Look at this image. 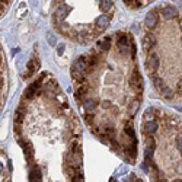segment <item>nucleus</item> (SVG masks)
I'll return each instance as SVG.
<instances>
[{
	"instance_id": "nucleus-21",
	"label": "nucleus",
	"mask_w": 182,
	"mask_h": 182,
	"mask_svg": "<svg viewBox=\"0 0 182 182\" xmlns=\"http://www.w3.org/2000/svg\"><path fill=\"white\" fill-rule=\"evenodd\" d=\"M162 95H163V96L166 98V99H170V98L174 96V93H172V90L169 89V88H163V89H162Z\"/></svg>"
},
{
	"instance_id": "nucleus-30",
	"label": "nucleus",
	"mask_w": 182,
	"mask_h": 182,
	"mask_svg": "<svg viewBox=\"0 0 182 182\" xmlns=\"http://www.w3.org/2000/svg\"><path fill=\"white\" fill-rule=\"evenodd\" d=\"M124 2H125V3H130V0H124Z\"/></svg>"
},
{
	"instance_id": "nucleus-16",
	"label": "nucleus",
	"mask_w": 182,
	"mask_h": 182,
	"mask_svg": "<svg viewBox=\"0 0 182 182\" xmlns=\"http://www.w3.org/2000/svg\"><path fill=\"white\" fill-rule=\"evenodd\" d=\"M117 45H130V43H128V37L125 34H123V32H119L118 34V41H117Z\"/></svg>"
},
{
	"instance_id": "nucleus-31",
	"label": "nucleus",
	"mask_w": 182,
	"mask_h": 182,
	"mask_svg": "<svg viewBox=\"0 0 182 182\" xmlns=\"http://www.w3.org/2000/svg\"><path fill=\"white\" fill-rule=\"evenodd\" d=\"M175 182H182V181H175Z\"/></svg>"
},
{
	"instance_id": "nucleus-27",
	"label": "nucleus",
	"mask_w": 182,
	"mask_h": 182,
	"mask_svg": "<svg viewBox=\"0 0 182 182\" xmlns=\"http://www.w3.org/2000/svg\"><path fill=\"white\" fill-rule=\"evenodd\" d=\"M63 50H64V45H63V44H61V45L58 47V53H60V54H61V53H63Z\"/></svg>"
},
{
	"instance_id": "nucleus-26",
	"label": "nucleus",
	"mask_w": 182,
	"mask_h": 182,
	"mask_svg": "<svg viewBox=\"0 0 182 182\" xmlns=\"http://www.w3.org/2000/svg\"><path fill=\"white\" fill-rule=\"evenodd\" d=\"M176 143H178L179 150H181V152H182V136H179V137H178V140H176Z\"/></svg>"
},
{
	"instance_id": "nucleus-28",
	"label": "nucleus",
	"mask_w": 182,
	"mask_h": 182,
	"mask_svg": "<svg viewBox=\"0 0 182 182\" xmlns=\"http://www.w3.org/2000/svg\"><path fill=\"white\" fill-rule=\"evenodd\" d=\"M10 0H0V3H3V4H8Z\"/></svg>"
},
{
	"instance_id": "nucleus-6",
	"label": "nucleus",
	"mask_w": 182,
	"mask_h": 182,
	"mask_svg": "<svg viewBox=\"0 0 182 182\" xmlns=\"http://www.w3.org/2000/svg\"><path fill=\"white\" fill-rule=\"evenodd\" d=\"M73 67L76 68L79 73H85L86 68H88V60L85 58V57H79V58L74 61V64H73Z\"/></svg>"
},
{
	"instance_id": "nucleus-18",
	"label": "nucleus",
	"mask_w": 182,
	"mask_h": 182,
	"mask_svg": "<svg viewBox=\"0 0 182 182\" xmlns=\"http://www.w3.org/2000/svg\"><path fill=\"white\" fill-rule=\"evenodd\" d=\"M112 6H114V4H112V2H111V0H102V2H101V8H102V10H104V12H109Z\"/></svg>"
},
{
	"instance_id": "nucleus-14",
	"label": "nucleus",
	"mask_w": 182,
	"mask_h": 182,
	"mask_svg": "<svg viewBox=\"0 0 182 182\" xmlns=\"http://www.w3.org/2000/svg\"><path fill=\"white\" fill-rule=\"evenodd\" d=\"M156 130H157V124L154 121H147L144 124V131L147 134H153V133H156Z\"/></svg>"
},
{
	"instance_id": "nucleus-25",
	"label": "nucleus",
	"mask_w": 182,
	"mask_h": 182,
	"mask_svg": "<svg viewBox=\"0 0 182 182\" xmlns=\"http://www.w3.org/2000/svg\"><path fill=\"white\" fill-rule=\"evenodd\" d=\"M109 106H111V104L108 101H104V102H102V108H104V109H108Z\"/></svg>"
},
{
	"instance_id": "nucleus-12",
	"label": "nucleus",
	"mask_w": 182,
	"mask_h": 182,
	"mask_svg": "<svg viewBox=\"0 0 182 182\" xmlns=\"http://www.w3.org/2000/svg\"><path fill=\"white\" fill-rule=\"evenodd\" d=\"M162 13H163V16L166 19H170V18H176L178 16V12H176V9L169 6V8H163L162 9Z\"/></svg>"
},
{
	"instance_id": "nucleus-8",
	"label": "nucleus",
	"mask_w": 182,
	"mask_h": 182,
	"mask_svg": "<svg viewBox=\"0 0 182 182\" xmlns=\"http://www.w3.org/2000/svg\"><path fill=\"white\" fill-rule=\"evenodd\" d=\"M38 68H39V60L35 57V58H32L29 63H28V72H26L25 76H28V74H34Z\"/></svg>"
},
{
	"instance_id": "nucleus-13",
	"label": "nucleus",
	"mask_w": 182,
	"mask_h": 182,
	"mask_svg": "<svg viewBox=\"0 0 182 182\" xmlns=\"http://www.w3.org/2000/svg\"><path fill=\"white\" fill-rule=\"evenodd\" d=\"M124 133L128 136V139L131 140V141H134L136 140V131H134V128H133V124L131 123H127L125 125H124Z\"/></svg>"
},
{
	"instance_id": "nucleus-7",
	"label": "nucleus",
	"mask_w": 182,
	"mask_h": 182,
	"mask_svg": "<svg viewBox=\"0 0 182 182\" xmlns=\"http://www.w3.org/2000/svg\"><path fill=\"white\" fill-rule=\"evenodd\" d=\"M29 181L31 182H41V181H43V174H41L39 168L34 166V168L31 169V172H29Z\"/></svg>"
},
{
	"instance_id": "nucleus-32",
	"label": "nucleus",
	"mask_w": 182,
	"mask_h": 182,
	"mask_svg": "<svg viewBox=\"0 0 182 182\" xmlns=\"http://www.w3.org/2000/svg\"><path fill=\"white\" fill-rule=\"evenodd\" d=\"M111 182H117V181H111Z\"/></svg>"
},
{
	"instance_id": "nucleus-20",
	"label": "nucleus",
	"mask_w": 182,
	"mask_h": 182,
	"mask_svg": "<svg viewBox=\"0 0 182 182\" xmlns=\"http://www.w3.org/2000/svg\"><path fill=\"white\" fill-rule=\"evenodd\" d=\"M153 82H154V86H156L157 89H163V88H165V83H163V80H162L160 77H154V79H153Z\"/></svg>"
},
{
	"instance_id": "nucleus-23",
	"label": "nucleus",
	"mask_w": 182,
	"mask_h": 182,
	"mask_svg": "<svg viewBox=\"0 0 182 182\" xmlns=\"http://www.w3.org/2000/svg\"><path fill=\"white\" fill-rule=\"evenodd\" d=\"M118 50L121 54H128V50H130V45H119Z\"/></svg>"
},
{
	"instance_id": "nucleus-15",
	"label": "nucleus",
	"mask_w": 182,
	"mask_h": 182,
	"mask_svg": "<svg viewBox=\"0 0 182 182\" xmlns=\"http://www.w3.org/2000/svg\"><path fill=\"white\" fill-rule=\"evenodd\" d=\"M139 106H140V101H139V99H133V101L130 102V105H128V114L134 115L137 112V109H139Z\"/></svg>"
},
{
	"instance_id": "nucleus-29",
	"label": "nucleus",
	"mask_w": 182,
	"mask_h": 182,
	"mask_svg": "<svg viewBox=\"0 0 182 182\" xmlns=\"http://www.w3.org/2000/svg\"><path fill=\"white\" fill-rule=\"evenodd\" d=\"M179 88H181V92H182V82H181V83H179Z\"/></svg>"
},
{
	"instance_id": "nucleus-11",
	"label": "nucleus",
	"mask_w": 182,
	"mask_h": 182,
	"mask_svg": "<svg viewBox=\"0 0 182 182\" xmlns=\"http://www.w3.org/2000/svg\"><path fill=\"white\" fill-rule=\"evenodd\" d=\"M108 25H109V18L108 16H99L96 19V28L98 29H105V28H108Z\"/></svg>"
},
{
	"instance_id": "nucleus-3",
	"label": "nucleus",
	"mask_w": 182,
	"mask_h": 182,
	"mask_svg": "<svg viewBox=\"0 0 182 182\" xmlns=\"http://www.w3.org/2000/svg\"><path fill=\"white\" fill-rule=\"evenodd\" d=\"M41 83H43V76L39 77V79H37V80H35L31 86H28V89L25 90V98H26V99L32 98V96L35 95V93L38 92V89H39V86H41Z\"/></svg>"
},
{
	"instance_id": "nucleus-22",
	"label": "nucleus",
	"mask_w": 182,
	"mask_h": 182,
	"mask_svg": "<svg viewBox=\"0 0 182 182\" xmlns=\"http://www.w3.org/2000/svg\"><path fill=\"white\" fill-rule=\"evenodd\" d=\"M85 121L89 125H92L93 124V112H89V114H85Z\"/></svg>"
},
{
	"instance_id": "nucleus-1",
	"label": "nucleus",
	"mask_w": 182,
	"mask_h": 182,
	"mask_svg": "<svg viewBox=\"0 0 182 182\" xmlns=\"http://www.w3.org/2000/svg\"><path fill=\"white\" fill-rule=\"evenodd\" d=\"M130 85H131L134 89H137L139 95H141V90H143V80H141V76H140L139 70H134V72H133L131 77H130Z\"/></svg>"
},
{
	"instance_id": "nucleus-19",
	"label": "nucleus",
	"mask_w": 182,
	"mask_h": 182,
	"mask_svg": "<svg viewBox=\"0 0 182 182\" xmlns=\"http://www.w3.org/2000/svg\"><path fill=\"white\" fill-rule=\"evenodd\" d=\"M109 41V38H106V41H101V43H98V47L101 48V50H104V51H108L111 48V44L108 43Z\"/></svg>"
},
{
	"instance_id": "nucleus-24",
	"label": "nucleus",
	"mask_w": 182,
	"mask_h": 182,
	"mask_svg": "<svg viewBox=\"0 0 182 182\" xmlns=\"http://www.w3.org/2000/svg\"><path fill=\"white\" fill-rule=\"evenodd\" d=\"M47 39H48L50 45H55V37H53V34H51V32H48V34H47Z\"/></svg>"
},
{
	"instance_id": "nucleus-9",
	"label": "nucleus",
	"mask_w": 182,
	"mask_h": 182,
	"mask_svg": "<svg viewBox=\"0 0 182 182\" xmlns=\"http://www.w3.org/2000/svg\"><path fill=\"white\" fill-rule=\"evenodd\" d=\"M147 66L150 70H156L159 67V57L156 54H150L147 58Z\"/></svg>"
},
{
	"instance_id": "nucleus-5",
	"label": "nucleus",
	"mask_w": 182,
	"mask_h": 182,
	"mask_svg": "<svg viewBox=\"0 0 182 182\" xmlns=\"http://www.w3.org/2000/svg\"><path fill=\"white\" fill-rule=\"evenodd\" d=\"M156 44V37L153 34H146L144 35V38H143V48H144V51H149L150 48H152L153 45Z\"/></svg>"
},
{
	"instance_id": "nucleus-10",
	"label": "nucleus",
	"mask_w": 182,
	"mask_h": 182,
	"mask_svg": "<svg viewBox=\"0 0 182 182\" xmlns=\"http://www.w3.org/2000/svg\"><path fill=\"white\" fill-rule=\"evenodd\" d=\"M96 106L98 104L95 99H85L83 101V108L86 109V112H93V111L96 109Z\"/></svg>"
},
{
	"instance_id": "nucleus-17",
	"label": "nucleus",
	"mask_w": 182,
	"mask_h": 182,
	"mask_svg": "<svg viewBox=\"0 0 182 182\" xmlns=\"http://www.w3.org/2000/svg\"><path fill=\"white\" fill-rule=\"evenodd\" d=\"M86 92H88V89H86V88H79V89H77V92L74 93V98H76L79 102H82V101H83V96L86 95Z\"/></svg>"
},
{
	"instance_id": "nucleus-4",
	"label": "nucleus",
	"mask_w": 182,
	"mask_h": 182,
	"mask_svg": "<svg viewBox=\"0 0 182 182\" xmlns=\"http://www.w3.org/2000/svg\"><path fill=\"white\" fill-rule=\"evenodd\" d=\"M156 25H157V13L154 10H152V12H149L146 15V26L149 29H153Z\"/></svg>"
},
{
	"instance_id": "nucleus-2",
	"label": "nucleus",
	"mask_w": 182,
	"mask_h": 182,
	"mask_svg": "<svg viewBox=\"0 0 182 182\" xmlns=\"http://www.w3.org/2000/svg\"><path fill=\"white\" fill-rule=\"evenodd\" d=\"M68 12H70V9H67L66 6H61V8H58L54 12V25L57 26V28H58L60 23L66 19V16L68 15Z\"/></svg>"
}]
</instances>
